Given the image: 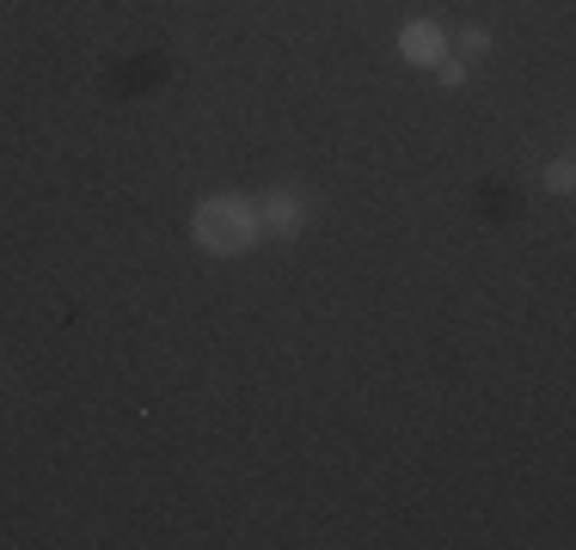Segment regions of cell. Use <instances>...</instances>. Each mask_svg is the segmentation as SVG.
Returning <instances> with one entry per match:
<instances>
[{"label": "cell", "mask_w": 576, "mask_h": 550, "mask_svg": "<svg viewBox=\"0 0 576 550\" xmlns=\"http://www.w3.org/2000/svg\"><path fill=\"white\" fill-rule=\"evenodd\" d=\"M190 232H197V244H203L209 258H239V251H251L258 244V208H246L239 196H215L197 208V220H190Z\"/></svg>", "instance_id": "cell-1"}, {"label": "cell", "mask_w": 576, "mask_h": 550, "mask_svg": "<svg viewBox=\"0 0 576 550\" xmlns=\"http://www.w3.org/2000/svg\"><path fill=\"white\" fill-rule=\"evenodd\" d=\"M399 49H405L411 68H436V61L448 56V37H442V25H430V19H411V25L399 31Z\"/></svg>", "instance_id": "cell-2"}, {"label": "cell", "mask_w": 576, "mask_h": 550, "mask_svg": "<svg viewBox=\"0 0 576 550\" xmlns=\"http://www.w3.org/2000/svg\"><path fill=\"white\" fill-rule=\"evenodd\" d=\"M301 220H307V202L295 190H270L265 208H258V227L265 232H301Z\"/></svg>", "instance_id": "cell-3"}, {"label": "cell", "mask_w": 576, "mask_h": 550, "mask_svg": "<svg viewBox=\"0 0 576 550\" xmlns=\"http://www.w3.org/2000/svg\"><path fill=\"white\" fill-rule=\"evenodd\" d=\"M571 183H576L571 166H552V171H545V190H552V196H571Z\"/></svg>", "instance_id": "cell-4"}, {"label": "cell", "mask_w": 576, "mask_h": 550, "mask_svg": "<svg viewBox=\"0 0 576 550\" xmlns=\"http://www.w3.org/2000/svg\"><path fill=\"white\" fill-rule=\"evenodd\" d=\"M436 68H442V86H460L467 80V61H454V56H442Z\"/></svg>", "instance_id": "cell-5"}, {"label": "cell", "mask_w": 576, "mask_h": 550, "mask_svg": "<svg viewBox=\"0 0 576 550\" xmlns=\"http://www.w3.org/2000/svg\"><path fill=\"white\" fill-rule=\"evenodd\" d=\"M460 49H467V56H484V49H491V37H484V31H479V25H472V31H467V37H460Z\"/></svg>", "instance_id": "cell-6"}]
</instances>
